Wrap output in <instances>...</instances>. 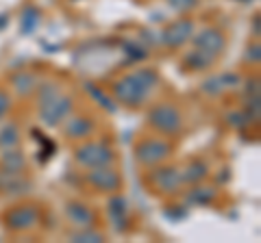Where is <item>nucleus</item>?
<instances>
[{
	"instance_id": "27",
	"label": "nucleus",
	"mask_w": 261,
	"mask_h": 243,
	"mask_svg": "<svg viewBox=\"0 0 261 243\" xmlns=\"http://www.w3.org/2000/svg\"><path fill=\"white\" fill-rule=\"evenodd\" d=\"M7 109H9V96L5 92H0V117L7 113Z\"/></svg>"
},
{
	"instance_id": "5",
	"label": "nucleus",
	"mask_w": 261,
	"mask_h": 243,
	"mask_svg": "<svg viewBox=\"0 0 261 243\" xmlns=\"http://www.w3.org/2000/svg\"><path fill=\"white\" fill-rule=\"evenodd\" d=\"M70 111H72L70 98L57 94L55 98L42 102V111H39V115H42V122L46 126H59L61 122L70 115Z\"/></svg>"
},
{
	"instance_id": "9",
	"label": "nucleus",
	"mask_w": 261,
	"mask_h": 243,
	"mask_svg": "<svg viewBox=\"0 0 261 243\" xmlns=\"http://www.w3.org/2000/svg\"><path fill=\"white\" fill-rule=\"evenodd\" d=\"M194 46L198 48V50L211 54V56H218L220 52L224 50L226 39L218 28H205V31H200V33L194 37Z\"/></svg>"
},
{
	"instance_id": "24",
	"label": "nucleus",
	"mask_w": 261,
	"mask_h": 243,
	"mask_svg": "<svg viewBox=\"0 0 261 243\" xmlns=\"http://www.w3.org/2000/svg\"><path fill=\"white\" fill-rule=\"evenodd\" d=\"M228 124L235 126V128H244V126L250 124V117L244 115V113H231V115H228Z\"/></svg>"
},
{
	"instance_id": "21",
	"label": "nucleus",
	"mask_w": 261,
	"mask_h": 243,
	"mask_svg": "<svg viewBox=\"0 0 261 243\" xmlns=\"http://www.w3.org/2000/svg\"><path fill=\"white\" fill-rule=\"evenodd\" d=\"M214 198H216V191L211 187H196L190 193V202H196V204H209Z\"/></svg>"
},
{
	"instance_id": "4",
	"label": "nucleus",
	"mask_w": 261,
	"mask_h": 243,
	"mask_svg": "<svg viewBox=\"0 0 261 243\" xmlns=\"http://www.w3.org/2000/svg\"><path fill=\"white\" fill-rule=\"evenodd\" d=\"M172 152V145L161 141V139H144L142 143H137L135 157L142 165H159L161 161H166Z\"/></svg>"
},
{
	"instance_id": "19",
	"label": "nucleus",
	"mask_w": 261,
	"mask_h": 243,
	"mask_svg": "<svg viewBox=\"0 0 261 243\" xmlns=\"http://www.w3.org/2000/svg\"><path fill=\"white\" fill-rule=\"evenodd\" d=\"M3 167L7 169V172H22L24 169V157L20 155V152H15V148H9L5 150L3 155Z\"/></svg>"
},
{
	"instance_id": "13",
	"label": "nucleus",
	"mask_w": 261,
	"mask_h": 243,
	"mask_svg": "<svg viewBox=\"0 0 261 243\" xmlns=\"http://www.w3.org/2000/svg\"><path fill=\"white\" fill-rule=\"evenodd\" d=\"M109 217H111V222L116 224V230L118 232H124L126 230V224H128V206H126V200L124 198H113L109 202Z\"/></svg>"
},
{
	"instance_id": "6",
	"label": "nucleus",
	"mask_w": 261,
	"mask_h": 243,
	"mask_svg": "<svg viewBox=\"0 0 261 243\" xmlns=\"http://www.w3.org/2000/svg\"><path fill=\"white\" fill-rule=\"evenodd\" d=\"M37 222H39V210L31 204L13 206L5 213V224L11 230H27V228H33Z\"/></svg>"
},
{
	"instance_id": "17",
	"label": "nucleus",
	"mask_w": 261,
	"mask_h": 243,
	"mask_svg": "<svg viewBox=\"0 0 261 243\" xmlns=\"http://www.w3.org/2000/svg\"><path fill=\"white\" fill-rule=\"evenodd\" d=\"M207 176V165L200 163V161H192L183 172H181V180L183 183H198Z\"/></svg>"
},
{
	"instance_id": "18",
	"label": "nucleus",
	"mask_w": 261,
	"mask_h": 243,
	"mask_svg": "<svg viewBox=\"0 0 261 243\" xmlns=\"http://www.w3.org/2000/svg\"><path fill=\"white\" fill-rule=\"evenodd\" d=\"M20 143V128L18 124H7L3 131H0V145H3L5 150H9V148H15V145Z\"/></svg>"
},
{
	"instance_id": "28",
	"label": "nucleus",
	"mask_w": 261,
	"mask_h": 243,
	"mask_svg": "<svg viewBox=\"0 0 261 243\" xmlns=\"http://www.w3.org/2000/svg\"><path fill=\"white\" fill-rule=\"evenodd\" d=\"M246 59H248V61L259 63V46H252V48H250L248 54H246Z\"/></svg>"
},
{
	"instance_id": "29",
	"label": "nucleus",
	"mask_w": 261,
	"mask_h": 243,
	"mask_svg": "<svg viewBox=\"0 0 261 243\" xmlns=\"http://www.w3.org/2000/svg\"><path fill=\"white\" fill-rule=\"evenodd\" d=\"M255 35H259V18H255Z\"/></svg>"
},
{
	"instance_id": "14",
	"label": "nucleus",
	"mask_w": 261,
	"mask_h": 243,
	"mask_svg": "<svg viewBox=\"0 0 261 243\" xmlns=\"http://www.w3.org/2000/svg\"><path fill=\"white\" fill-rule=\"evenodd\" d=\"M63 131H65V135H68L70 139H85V137L92 135L94 124L87 117H72V119L65 122Z\"/></svg>"
},
{
	"instance_id": "16",
	"label": "nucleus",
	"mask_w": 261,
	"mask_h": 243,
	"mask_svg": "<svg viewBox=\"0 0 261 243\" xmlns=\"http://www.w3.org/2000/svg\"><path fill=\"white\" fill-rule=\"evenodd\" d=\"M214 59H216V56H211L207 52L198 50V48H194V50H190L185 54L183 61H185V66L190 70H205V68H209L211 63H214Z\"/></svg>"
},
{
	"instance_id": "3",
	"label": "nucleus",
	"mask_w": 261,
	"mask_h": 243,
	"mask_svg": "<svg viewBox=\"0 0 261 243\" xmlns=\"http://www.w3.org/2000/svg\"><path fill=\"white\" fill-rule=\"evenodd\" d=\"M74 157L85 167H102V165H111L116 155H113V150L109 145H105L100 141H89V143L79 145Z\"/></svg>"
},
{
	"instance_id": "20",
	"label": "nucleus",
	"mask_w": 261,
	"mask_h": 243,
	"mask_svg": "<svg viewBox=\"0 0 261 243\" xmlns=\"http://www.w3.org/2000/svg\"><path fill=\"white\" fill-rule=\"evenodd\" d=\"M13 87L15 92L20 96H27V94H33V89H35V76L33 74H27V72H22L13 78Z\"/></svg>"
},
{
	"instance_id": "25",
	"label": "nucleus",
	"mask_w": 261,
	"mask_h": 243,
	"mask_svg": "<svg viewBox=\"0 0 261 243\" xmlns=\"http://www.w3.org/2000/svg\"><path fill=\"white\" fill-rule=\"evenodd\" d=\"M166 3L176 11H190L192 7L196 5V0H166Z\"/></svg>"
},
{
	"instance_id": "8",
	"label": "nucleus",
	"mask_w": 261,
	"mask_h": 243,
	"mask_svg": "<svg viewBox=\"0 0 261 243\" xmlns=\"http://www.w3.org/2000/svg\"><path fill=\"white\" fill-rule=\"evenodd\" d=\"M87 183L100 191H118L120 185H122L118 172H113L109 165L92 167V172L87 174Z\"/></svg>"
},
{
	"instance_id": "7",
	"label": "nucleus",
	"mask_w": 261,
	"mask_h": 243,
	"mask_svg": "<svg viewBox=\"0 0 261 243\" xmlns=\"http://www.w3.org/2000/svg\"><path fill=\"white\" fill-rule=\"evenodd\" d=\"M192 33H194V22L192 20H176V22L170 24V26L163 28L161 39H163V44H166V46L178 48V46H183V44L190 42Z\"/></svg>"
},
{
	"instance_id": "2",
	"label": "nucleus",
	"mask_w": 261,
	"mask_h": 243,
	"mask_svg": "<svg viewBox=\"0 0 261 243\" xmlns=\"http://www.w3.org/2000/svg\"><path fill=\"white\" fill-rule=\"evenodd\" d=\"M148 122L154 131H159L161 135H176L181 131L183 117L174 104H157L148 113Z\"/></svg>"
},
{
	"instance_id": "22",
	"label": "nucleus",
	"mask_w": 261,
	"mask_h": 243,
	"mask_svg": "<svg viewBox=\"0 0 261 243\" xmlns=\"http://www.w3.org/2000/svg\"><path fill=\"white\" fill-rule=\"evenodd\" d=\"M105 237L100 232H96L92 228H83V230H79L72 234V241H83V243H100Z\"/></svg>"
},
{
	"instance_id": "23",
	"label": "nucleus",
	"mask_w": 261,
	"mask_h": 243,
	"mask_svg": "<svg viewBox=\"0 0 261 243\" xmlns=\"http://www.w3.org/2000/svg\"><path fill=\"white\" fill-rule=\"evenodd\" d=\"M57 94H59V87H57V85H44L42 89H39V104H42V102H46V100H50V98H55V96Z\"/></svg>"
},
{
	"instance_id": "15",
	"label": "nucleus",
	"mask_w": 261,
	"mask_h": 243,
	"mask_svg": "<svg viewBox=\"0 0 261 243\" xmlns=\"http://www.w3.org/2000/svg\"><path fill=\"white\" fill-rule=\"evenodd\" d=\"M240 83V76H233V74H220L216 78H209L205 85H202V92H207L211 96L216 94H222L224 89H231Z\"/></svg>"
},
{
	"instance_id": "12",
	"label": "nucleus",
	"mask_w": 261,
	"mask_h": 243,
	"mask_svg": "<svg viewBox=\"0 0 261 243\" xmlns=\"http://www.w3.org/2000/svg\"><path fill=\"white\" fill-rule=\"evenodd\" d=\"M65 215H68V220L74 226H79V228H92V224H94L92 208H87L85 204H76V202H72V204L65 206Z\"/></svg>"
},
{
	"instance_id": "1",
	"label": "nucleus",
	"mask_w": 261,
	"mask_h": 243,
	"mask_svg": "<svg viewBox=\"0 0 261 243\" xmlns=\"http://www.w3.org/2000/svg\"><path fill=\"white\" fill-rule=\"evenodd\" d=\"M154 85H157V74L152 70H137L133 74L120 78L113 85V94L126 107H140Z\"/></svg>"
},
{
	"instance_id": "11",
	"label": "nucleus",
	"mask_w": 261,
	"mask_h": 243,
	"mask_svg": "<svg viewBox=\"0 0 261 243\" xmlns=\"http://www.w3.org/2000/svg\"><path fill=\"white\" fill-rule=\"evenodd\" d=\"M0 191L9 196H22L29 191V183L18 172H0Z\"/></svg>"
},
{
	"instance_id": "10",
	"label": "nucleus",
	"mask_w": 261,
	"mask_h": 243,
	"mask_svg": "<svg viewBox=\"0 0 261 243\" xmlns=\"http://www.w3.org/2000/svg\"><path fill=\"white\" fill-rule=\"evenodd\" d=\"M150 183L159 191H163V193H176L178 187L183 185L181 172L174 169V167H159V169H154V172L150 174Z\"/></svg>"
},
{
	"instance_id": "26",
	"label": "nucleus",
	"mask_w": 261,
	"mask_h": 243,
	"mask_svg": "<svg viewBox=\"0 0 261 243\" xmlns=\"http://www.w3.org/2000/svg\"><path fill=\"white\" fill-rule=\"evenodd\" d=\"M87 89H89V92H92V96H94V98H98V100H100V104H102L105 109H107V111H113V104H111V102H109L107 98H105L100 89H94L92 85H87Z\"/></svg>"
}]
</instances>
